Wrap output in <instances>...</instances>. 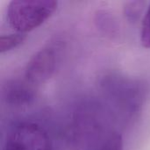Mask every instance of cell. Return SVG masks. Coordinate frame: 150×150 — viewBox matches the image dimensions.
I'll use <instances>...</instances> for the list:
<instances>
[{
	"mask_svg": "<svg viewBox=\"0 0 150 150\" xmlns=\"http://www.w3.org/2000/svg\"><path fill=\"white\" fill-rule=\"evenodd\" d=\"M57 6L55 0H12L7 6V20L16 33H26L48 19Z\"/></svg>",
	"mask_w": 150,
	"mask_h": 150,
	"instance_id": "6da1fadb",
	"label": "cell"
},
{
	"mask_svg": "<svg viewBox=\"0 0 150 150\" xmlns=\"http://www.w3.org/2000/svg\"><path fill=\"white\" fill-rule=\"evenodd\" d=\"M117 106L128 116L139 112L145 97L147 89L140 81L126 79L119 76H108L103 83Z\"/></svg>",
	"mask_w": 150,
	"mask_h": 150,
	"instance_id": "7a4b0ae2",
	"label": "cell"
},
{
	"mask_svg": "<svg viewBox=\"0 0 150 150\" xmlns=\"http://www.w3.org/2000/svg\"><path fill=\"white\" fill-rule=\"evenodd\" d=\"M3 150H52L47 132L39 124L23 121L8 133Z\"/></svg>",
	"mask_w": 150,
	"mask_h": 150,
	"instance_id": "3957f363",
	"label": "cell"
},
{
	"mask_svg": "<svg viewBox=\"0 0 150 150\" xmlns=\"http://www.w3.org/2000/svg\"><path fill=\"white\" fill-rule=\"evenodd\" d=\"M61 41L53 40L39 49L29 59L25 69V78L37 85L47 82L54 75L60 55Z\"/></svg>",
	"mask_w": 150,
	"mask_h": 150,
	"instance_id": "277c9868",
	"label": "cell"
},
{
	"mask_svg": "<svg viewBox=\"0 0 150 150\" xmlns=\"http://www.w3.org/2000/svg\"><path fill=\"white\" fill-rule=\"evenodd\" d=\"M5 101L16 106L28 104L35 96V85L24 80H12L7 83L3 91Z\"/></svg>",
	"mask_w": 150,
	"mask_h": 150,
	"instance_id": "5b68a950",
	"label": "cell"
},
{
	"mask_svg": "<svg viewBox=\"0 0 150 150\" xmlns=\"http://www.w3.org/2000/svg\"><path fill=\"white\" fill-rule=\"evenodd\" d=\"M146 2L144 1H128L123 5V13L125 18L132 23L137 22L143 13Z\"/></svg>",
	"mask_w": 150,
	"mask_h": 150,
	"instance_id": "8992f818",
	"label": "cell"
},
{
	"mask_svg": "<svg viewBox=\"0 0 150 150\" xmlns=\"http://www.w3.org/2000/svg\"><path fill=\"white\" fill-rule=\"evenodd\" d=\"M26 39L25 33H14L9 34H3L0 37V52L5 53L11 51L19 46Z\"/></svg>",
	"mask_w": 150,
	"mask_h": 150,
	"instance_id": "52a82bcc",
	"label": "cell"
},
{
	"mask_svg": "<svg viewBox=\"0 0 150 150\" xmlns=\"http://www.w3.org/2000/svg\"><path fill=\"white\" fill-rule=\"evenodd\" d=\"M116 18L105 11H99L96 14V23L105 33H113L117 28Z\"/></svg>",
	"mask_w": 150,
	"mask_h": 150,
	"instance_id": "ba28073f",
	"label": "cell"
},
{
	"mask_svg": "<svg viewBox=\"0 0 150 150\" xmlns=\"http://www.w3.org/2000/svg\"><path fill=\"white\" fill-rule=\"evenodd\" d=\"M141 42L144 47L150 48V4L144 13L142 22Z\"/></svg>",
	"mask_w": 150,
	"mask_h": 150,
	"instance_id": "9c48e42d",
	"label": "cell"
},
{
	"mask_svg": "<svg viewBox=\"0 0 150 150\" xmlns=\"http://www.w3.org/2000/svg\"><path fill=\"white\" fill-rule=\"evenodd\" d=\"M99 150H124L122 136L117 133L112 134L103 143Z\"/></svg>",
	"mask_w": 150,
	"mask_h": 150,
	"instance_id": "30bf717a",
	"label": "cell"
}]
</instances>
